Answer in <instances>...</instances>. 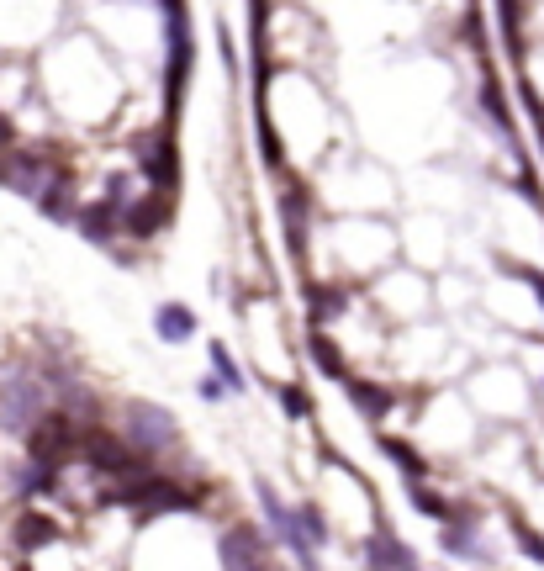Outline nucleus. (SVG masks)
Masks as SVG:
<instances>
[{
    "label": "nucleus",
    "mask_w": 544,
    "mask_h": 571,
    "mask_svg": "<svg viewBox=\"0 0 544 571\" xmlns=\"http://www.w3.org/2000/svg\"><path fill=\"white\" fill-rule=\"evenodd\" d=\"M471 402L497 418H518L529 408V381H523L513 365H481L476 381H471Z\"/></svg>",
    "instance_id": "obj_1"
},
{
    "label": "nucleus",
    "mask_w": 544,
    "mask_h": 571,
    "mask_svg": "<svg viewBox=\"0 0 544 571\" xmlns=\"http://www.w3.org/2000/svg\"><path fill=\"white\" fill-rule=\"evenodd\" d=\"M333 238L344 244V254H349V270H381L386 260H391V233L381 228V223H339L333 228Z\"/></svg>",
    "instance_id": "obj_2"
},
{
    "label": "nucleus",
    "mask_w": 544,
    "mask_h": 571,
    "mask_svg": "<svg viewBox=\"0 0 544 571\" xmlns=\"http://www.w3.org/2000/svg\"><path fill=\"white\" fill-rule=\"evenodd\" d=\"M375 302L391 307L397 318H402V312H412V318H418V312H428V302H434V291H428L418 275H386V281L375 286Z\"/></svg>",
    "instance_id": "obj_3"
}]
</instances>
